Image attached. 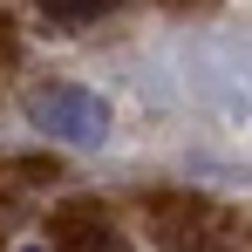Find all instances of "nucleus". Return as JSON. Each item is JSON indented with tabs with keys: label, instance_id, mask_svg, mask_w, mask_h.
<instances>
[{
	"label": "nucleus",
	"instance_id": "f03ea898",
	"mask_svg": "<svg viewBox=\"0 0 252 252\" xmlns=\"http://www.w3.org/2000/svg\"><path fill=\"white\" fill-rule=\"evenodd\" d=\"M41 7H55V14H102L109 0H41Z\"/></svg>",
	"mask_w": 252,
	"mask_h": 252
},
{
	"label": "nucleus",
	"instance_id": "7ed1b4c3",
	"mask_svg": "<svg viewBox=\"0 0 252 252\" xmlns=\"http://www.w3.org/2000/svg\"><path fill=\"white\" fill-rule=\"evenodd\" d=\"M14 252H48V246H34V239H28V246H14Z\"/></svg>",
	"mask_w": 252,
	"mask_h": 252
},
{
	"label": "nucleus",
	"instance_id": "f257e3e1",
	"mask_svg": "<svg viewBox=\"0 0 252 252\" xmlns=\"http://www.w3.org/2000/svg\"><path fill=\"white\" fill-rule=\"evenodd\" d=\"M28 123L41 129V136H55V143H68V150H102L109 143V102L95 89L55 82L41 95H28Z\"/></svg>",
	"mask_w": 252,
	"mask_h": 252
}]
</instances>
